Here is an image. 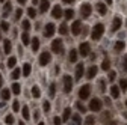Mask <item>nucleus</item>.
Returning a JSON list of instances; mask_svg holds the SVG:
<instances>
[{
	"mask_svg": "<svg viewBox=\"0 0 127 125\" xmlns=\"http://www.w3.org/2000/svg\"><path fill=\"white\" fill-rule=\"evenodd\" d=\"M103 33H104V26H103L101 23H98V24H95V26L92 27V33H91V36H92L94 41H98V39H101Z\"/></svg>",
	"mask_w": 127,
	"mask_h": 125,
	"instance_id": "obj_1",
	"label": "nucleus"
},
{
	"mask_svg": "<svg viewBox=\"0 0 127 125\" xmlns=\"http://www.w3.org/2000/svg\"><path fill=\"white\" fill-rule=\"evenodd\" d=\"M101 105H103L101 100L92 98V100L89 101V110H91V112H100V110H101Z\"/></svg>",
	"mask_w": 127,
	"mask_h": 125,
	"instance_id": "obj_2",
	"label": "nucleus"
},
{
	"mask_svg": "<svg viewBox=\"0 0 127 125\" xmlns=\"http://www.w3.org/2000/svg\"><path fill=\"white\" fill-rule=\"evenodd\" d=\"M52 50H53L55 53H58V54H62V53H64V44H62L61 39H55V41L52 42Z\"/></svg>",
	"mask_w": 127,
	"mask_h": 125,
	"instance_id": "obj_3",
	"label": "nucleus"
},
{
	"mask_svg": "<svg viewBox=\"0 0 127 125\" xmlns=\"http://www.w3.org/2000/svg\"><path fill=\"white\" fill-rule=\"evenodd\" d=\"M89 93H91V86L89 84H83L80 87V90H79V98H80V100H86L89 97Z\"/></svg>",
	"mask_w": 127,
	"mask_h": 125,
	"instance_id": "obj_4",
	"label": "nucleus"
},
{
	"mask_svg": "<svg viewBox=\"0 0 127 125\" xmlns=\"http://www.w3.org/2000/svg\"><path fill=\"white\" fill-rule=\"evenodd\" d=\"M50 60H52V54H50L49 51L41 53V56H39V63H41V66L49 65V63H50Z\"/></svg>",
	"mask_w": 127,
	"mask_h": 125,
	"instance_id": "obj_5",
	"label": "nucleus"
},
{
	"mask_svg": "<svg viewBox=\"0 0 127 125\" xmlns=\"http://www.w3.org/2000/svg\"><path fill=\"white\" fill-rule=\"evenodd\" d=\"M73 89V80H71V75H64V90L67 93H70Z\"/></svg>",
	"mask_w": 127,
	"mask_h": 125,
	"instance_id": "obj_6",
	"label": "nucleus"
},
{
	"mask_svg": "<svg viewBox=\"0 0 127 125\" xmlns=\"http://www.w3.org/2000/svg\"><path fill=\"white\" fill-rule=\"evenodd\" d=\"M91 11H92L91 5H89L88 2H86V3H83V5H82V8H80V14H82V17H83V18H89Z\"/></svg>",
	"mask_w": 127,
	"mask_h": 125,
	"instance_id": "obj_7",
	"label": "nucleus"
},
{
	"mask_svg": "<svg viewBox=\"0 0 127 125\" xmlns=\"http://www.w3.org/2000/svg\"><path fill=\"white\" fill-rule=\"evenodd\" d=\"M79 53H80L83 57H86V56L91 53V47H89V44H88V42H82L80 47H79Z\"/></svg>",
	"mask_w": 127,
	"mask_h": 125,
	"instance_id": "obj_8",
	"label": "nucleus"
},
{
	"mask_svg": "<svg viewBox=\"0 0 127 125\" xmlns=\"http://www.w3.org/2000/svg\"><path fill=\"white\" fill-rule=\"evenodd\" d=\"M82 23L79 21V20H76L74 23H73V26H71V32L74 33V35H79V33H82Z\"/></svg>",
	"mask_w": 127,
	"mask_h": 125,
	"instance_id": "obj_9",
	"label": "nucleus"
},
{
	"mask_svg": "<svg viewBox=\"0 0 127 125\" xmlns=\"http://www.w3.org/2000/svg\"><path fill=\"white\" fill-rule=\"evenodd\" d=\"M53 33H55V24L49 23V24L45 26V30H44V36H45V38H50V36H53Z\"/></svg>",
	"mask_w": 127,
	"mask_h": 125,
	"instance_id": "obj_10",
	"label": "nucleus"
},
{
	"mask_svg": "<svg viewBox=\"0 0 127 125\" xmlns=\"http://www.w3.org/2000/svg\"><path fill=\"white\" fill-rule=\"evenodd\" d=\"M121 24H123L121 17H115L114 21H112V32H118V30L121 29Z\"/></svg>",
	"mask_w": 127,
	"mask_h": 125,
	"instance_id": "obj_11",
	"label": "nucleus"
},
{
	"mask_svg": "<svg viewBox=\"0 0 127 125\" xmlns=\"http://www.w3.org/2000/svg\"><path fill=\"white\" fill-rule=\"evenodd\" d=\"M83 72H85L83 63H79V65L76 66V80H80L82 77H83Z\"/></svg>",
	"mask_w": 127,
	"mask_h": 125,
	"instance_id": "obj_12",
	"label": "nucleus"
},
{
	"mask_svg": "<svg viewBox=\"0 0 127 125\" xmlns=\"http://www.w3.org/2000/svg\"><path fill=\"white\" fill-rule=\"evenodd\" d=\"M120 93H121L120 86H112L110 87V95H112V98H120Z\"/></svg>",
	"mask_w": 127,
	"mask_h": 125,
	"instance_id": "obj_13",
	"label": "nucleus"
},
{
	"mask_svg": "<svg viewBox=\"0 0 127 125\" xmlns=\"http://www.w3.org/2000/svg\"><path fill=\"white\" fill-rule=\"evenodd\" d=\"M52 15H53V18H61V17H62V9H61V6H59V5L53 8Z\"/></svg>",
	"mask_w": 127,
	"mask_h": 125,
	"instance_id": "obj_14",
	"label": "nucleus"
},
{
	"mask_svg": "<svg viewBox=\"0 0 127 125\" xmlns=\"http://www.w3.org/2000/svg\"><path fill=\"white\" fill-rule=\"evenodd\" d=\"M124 47H126L124 41H117V42H115V47H114V48H115V51H117V53H121V51L124 50Z\"/></svg>",
	"mask_w": 127,
	"mask_h": 125,
	"instance_id": "obj_15",
	"label": "nucleus"
},
{
	"mask_svg": "<svg viewBox=\"0 0 127 125\" xmlns=\"http://www.w3.org/2000/svg\"><path fill=\"white\" fill-rule=\"evenodd\" d=\"M95 6H97V11H98L101 15H104V14L107 12V8H106V5H104V3H101V2H100V3H97Z\"/></svg>",
	"mask_w": 127,
	"mask_h": 125,
	"instance_id": "obj_16",
	"label": "nucleus"
},
{
	"mask_svg": "<svg viewBox=\"0 0 127 125\" xmlns=\"http://www.w3.org/2000/svg\"><path fill=\"white\" fill-rule=\"evenodd\" d=\"M50 8V3H49V0H41V6H39V9H41V12H45L47 9Z\"/></svg>",
	"mask_w": 127,
	"mask_h": 125,
	"instance_id": "obj_17",
	"label": "nucleus"
},
{
	"mask_svg": "<svg viewBox=\"0 0 127 125\" xmlns=\"http://www.w3.org/2000/svg\"><path fill=\"white\" fill-rule=\"evenodd\" d=\"M95 75H97V66H91L88 69V79H94Z\"/></svg>",
	"mask_w": 127,
	"mask_h": 125,
	"instance_id": "obj_18",
	"label": "nucleus"
},
{
	"mask_svg": "<svg viewBox=\"0 0 127 125\" xmlns=\"http://www.w3.org/2000/svg\"><path fill=\"white\" fill-rule=\"evenodd\" d=\"M70 125H82L80 116H79V115H74V116H73V119H71V122H70Z\"/></svg>",
	"mask_w": 127,
	"mask_h": 125,
	"instance_id": "obj_19",
	"label": "nucleus"
},
{
	"mask_svg": "<svg viewBox=\"0 0 127 125\" xmlns=\"http://www.w3.org/2000/svg\"><path fill=\"white\" fill-rule=\"evenodd\" d=\"M70 116H71V108H68V107H67L65 110H64V115H62V121H65V122H67V121L70 119Z\"/></svg>",
	"mask_w": 127,
	"mask_h": 125,
	"instance_id": "obj_20",
	"label": "nucleus"
},
{
	"mask_svg": "<svg viewBox=\"0 0 127 125\" xmlns=\"http://www.w3.org/2000/svg\"><path fill=\"white\" fill-rule=\"evenodd\" d=\"M11 90H12V93L18 95V93L21 92V87H20V84H18V83H14V84H12V87H11Z\"/></svg>",
	"mask_w": 127,
	"mask_h": 125,
	"instance_id": "obj_21",
	"label": "nucleus"
},
{
	"mask_svg": "<svg viewBox=\"0 0 127 125\" xmlns=\"http://www.w3.org/2000/svg\"><path fill=\"white\" fill-rule=\"evenodd\" d=\"M38 48H39V39L38 38H33V39H32V50L36 51Z\"/></svg>",
	"mask_w": 127,
	"mask_h": 125,
	"instance_id": "obj_22",
	"label": "nucleus"
},
{
	"mask_svg": "<svg viewBox=\"0 0 127 125\" xmlns=\"http://www.w3.org/2000/svg\"><path fill=\"white\" fill-rule=\"evenodd\" d=\"M2 98H3L5 101H8V100L11 98V90H9V89H3V90H2Z\"/></svg>",
	"mask_w": 127,
	"mask_h": 125,
	"instance_id": "obj_23",
	"label": "nucleus"
},
{
	"mask_svg": "<svg viewBox=\"0 0 127 125\" xmlns=\"http://www.w3.org/2000/svg\"><path fill=\"white\" fill-rule=\"evenodd\" d=\"M29 74H30V63H24L23 65V75L29 77Z\"/></svg>",
	"mask_w": 127,
	"mask_h": 125,
	"instance_id": "obj_24",
	"label": "nucleus"
},
{
	"mask_svg": "<svg viewBox=\"0 0 127 125\" xmlns=\"http://www.w3.org/2000/svg\"><path fill=\"white\" fill-rule=\"evenodd\" d=\"M11 48H12V45H11V39H5V53L9 54L11 53Z\"/></svg>",
	"mask_w": 127,
	"mask_h": 125,
	"instance_id": "obj_25",
	"label": "nucleus"
},
{
	"mask_svg": "<svg viewBox=\"0 0 127 125\" xmlns=\"http://www.w3.org/2000/svg\"><path fill=\"white\" fill-rule=\"evenodd\" d=\"M109 68H110V60L106 57V59L103 60V63H101V69H103V71H107Z\"/></svg>",
	"mask_w": 127,
	"mask_h": 125,
	"instance_id": "obj_26",
	"label": "nucleus"
},
{
	"mask_svg": "<svg viewBox=\"0 0 127 125\" xmlns=\"http://www.w3.org/2000/svg\"><path fill=\"white\" fill-rule=\"evenodd\" d=\"M15 63H17V59L11 56V57L8 59V63H6V65H8V68L11 69V68H14V66H15Z\"/></svg>",
	"mask_w": 127,
	"mask_h": 125,
	"instance_id": "obj_27",
	"label": "nucleus"
},
{
	"mask_svg": "<svg viewBox=\"0 0 127 125\" xmlns=\"http://www.w3.org/2000/svg\"><path fill=\"white\" fill-rule=\"evenodd\" d=\"M120 89H121L123 92L127 90V79H121V80H120Z\"/></svg>",
	"mask_w": 127,
	"mask_h": 125,
	"instance_id": "obj_28",
	"label": "nucleus"
},
{
	"mask_svg": "<svg viewBox=\"0 0 127 125\" xmlns=\"http://www.w3.org/2000/svg\"><path fill=\"white\" fill-rule=\"evenodd\" d=\"M32 95H33L35 98H39L41 90H39V87H38V86H33V87H32Z\"/></svg>",
	"mask_w": 127,
	"mask_h": 125,
	"instance_id": "obj_29",
	"label": "nucleus"
},
{
	"mask_svg": "<svg viewBox=\"0 0 127 125\" xmlns=\"http://www.w3.org/2000/svg\"><path fill=\"white\" fill-rule=\"evenodd\" d=\"M64 15H65L67 20H71V18L74 17V11H73V9H67L65 12H64Z\"/></svg>",
	"mask_w": 127,
	"mask_h": 125,
	"instance_id": "obj_30",
	"label": "nucleus"
},
{
	"mask_svg": "<svg viewBox=\"0 0 127 125\" xmlns=\"http://www.w3.org/2000/svg\"><path fill=\"white\" fill-rule=\"evenodd\" d=\"M21 41H23V45H27V44L30 42V38H29L27 32H24V33L21 35Z\"/></svg>",
	"mask_w": 127,
	"mask_h": 125,
	"instance_id": "obj_31",
	"label": "nucleus"
},
{
	"mask_svg": "<svg viewBox=\"0 0 127 125\" xmlns=\"http://www.w3.org/2000/svg\"><path fill=\"white\" fill-rule=\"evenodd\" d=\"M59 33H61V35H67V33H68V27H67V24H61V27H59Z\"/></svg>",
	"mask_w": 127,
	"mask_h": 125,
	"instance_id": "obj_32",
	"label": "nucleus"
},
{
	"mask_svg": "<svg viewBox=\"0 0 127 125\" xmlns=\"http://www.w3.org/2000/svg\"><path fill=\"white\" fill-rule=\"evenodd\" d=\"M94 122H95V118H94V116H86L83 125H94Z\"/></svg>",
	"mask_w": 127,
	"mask_h": 125,
	"instance_id": "obj_33",
	"label": "nucleus"
},
{
	"mask_svg": "<svg viewBox=\"0 0 127 125\" xmlns=\"http://www.w3.org/2000/svg\"><path fill=\"white\" fill-rule=\"evenodd\" d=\"M77 59V50H71L70 51V62H76Z\"/></svg>",
	"mask_w": 127,
	"mask_h": 125,
	"instance_id": "obj_34",
	"label": "nucleus"
},
{
	"mask_svg": "<svg viewBox=\"0 0 127 125\" xmlns=\"http://www.w3.org/2000/svg\"><path fill=\"white\" fill-rule=\"evenodd\" d=\"M21 115H23V118H24V119H29V107H27V105H24V107H23Z\"/></svg>",
	"mask_w": 127,
	"mask_h": 125,
	"instance_id": "obj_35",
	"label": "nucleus"
},
{
	"mask_svg": "<svg viewBox=\"0 0 127 125\" xmlns=\"http://www.w3.org/2000/svg\"><path fill=\"white\" fill-rule=\"evenodd\" d=\"M117 79V72L115 71H109V75H107V80L109 82H114Z\"/></svg>",
	"mask_w": 127,
	"mask_h": 125,
	"instance_id": "obj_36",
	"label": "nucleus"
},
{
	"mask_svg": "<svg viewBox=\"0 0 127 125\" xmlns=\"http://www.w3.org/2000/svg\"><path fill=\"white\" fill-rule=\"evenodd\" d=\"M20 74H21V71H20V69H14V71H12V74H11V77H12L14 80H17L18 77H20Z\"/></svg>",
	"mask_w": 127,
	"mask_h": 125,
	"instance_id": "obj_37",
	"label": "nucleus"
},
{
	"mask_svg": "<svg viewBox=\"0 0 127 125\" xmlns=\"http://www.w3.org/2000/svg\"><path fill=\"white\" fill-rule=\"evenodd\" d=\"M11 9H12L11 3H6V5H5V9H3V15H5V17H8V14H9Z\"/></svg>",
	"mask_w": 127,
	"mask_h": 125,
	"instance_id": "obj_38",
	"label": "nucleus"
},
{
	"mask_svg": "<svg viewBox=\"0 0 127 125\" xmlns=\"http://www.w3.org/2000/svg\"><path fill=\"white\" fill-rule=\"evenodd\" d=\"M27 14H29L30 18H35V17H36V11H35L33 8H29V9H27Z\"/></svg>",
	"mask_w": 127,
	"mask_h": 125,
	"instance_id": "obj_39",
	"label": "nucleus"
},
{
	"mask_svg": "<svg viewBox=\"0 0 127 125\" xmlns=\"http://www.w3.org/2000/svg\"><path fill=\"white\" fill-rule=\"evenodd\" d=\"M5 122H6L8 125H12V124H14V116H12V115H8V116L5 118Z\"/></svg>",
	"mask_w": 127,
	"mask_h": 125,
	"instance_id": "obj_40",
	"label": "nucleus"
},
{
	"mask_svg": "<svg viewBox=\"0 0 127 125\" xmlns=\"http://www.w3.org/2000/svg\"><path fill=\"white\" fill-rule=\"evenodd\" d=\"M12 110H14V112H18V110H20V103H18V101H14V103H12Z\"/></svg>",
	"mask_w": 127,
	"mask_h": 125,
	"instance_id": "obj_41",
	"label": "nucleus"
},
{
	"mask_svg": "<svg viewBox=\"0 0 127 125\" xmlns=\"http://www.w3.org/2000/svg\"><path fill=\"white\" fill-rule=\"evenodd\" d=\"M0 29H2V30H5V32H8V30H9V24H8L6 21H3L2 24H0Z\"/></svg>",
	"mask_w": 127,
	"mask_h": 125,
	"instance_id": "obj_42",
	"label": "nucleus"
},
{
	"mask_svg": "<svg viewBox=\"0 0 127 125\" xmlns=\"http://www.w3.org/2000/svg\"><path fill=\"white\" fill-rule=\"evenodd\" d=\"M55 92H56V84L52 83L50 84V97H55Z\"/></svg>",
	"mask_w": 127,
	"mask_h": 125,
	"instance_id": "obj_43",
	"label": "nucleus"
},
{
	"mask_svg": "<svg viewBox=\"0 0 127 125\" xmlns=\"http://www.w3.org/2000/svg\"><path fill=\"white\" fill-rule=\"evenodd\" d=\"M23 29L26 30V32H27V30L30 29V23H29L27 20H23Z\"/></svg>",
	"mask_w": 127,
	"mask_h": 125,
	"instance_id": "obj_44",
	"label": "nucleus"
},
{
	"mask_svg": "<svg viewBox=\"0 0 127 125\" xmlns=\"http://www.w3.org/2000/svg\"><path fill=\"white\" fill-rule=\"evenodd\" d=\"M98 86H100V92H106V84H104V80H100Z\"/></svg>",
	"mask_w": 127,
	"mask_h": 125,
	"instance_id": "obj_45",
	"label": "nucleus"
},
{
	"mask_svg": "<svg viewBox=\"0 0 127 125\" xmlns=\"http://www.w3.org/2000/svg\"><path fill=\"white\" fill-rule=\"evenodd\" d=\"M77 108H79V110H80L82 113H85V112H86V107H85L82 103H77Z\"/></svg>",
	"mask_w": 127,
	"mask_h": 125,
	"instance_id": "obj_46",
	"label": "nucleus"
},
{
	"mask_svg": "<svg viewBox=\"0 0 127 125\" xmlns=\"http://www.w3.org/2000/svg\"><path fill=\"white\" fill-rule=\"evenodd\" d=\"M21 15H23V9H17V12H15V20H20Z\"/></svg>",
	"mask_w": 127,
	"mask_h": 125,
	"instance_id": "obj_47",
	"label": "nucleus"
},
{
	"mask_svg": "<svg viewBox=\"0 0 127 125\" xmlns=\"http://www.w3.org/2000/svg\"><path fill=\"white\" fill-rule=\"evenodd\" d=\"M123 69L127 72V56H124V59H123Z\"/></svg>",
	"mask_w": 127,
	"mask_h": 125,
	"instance_id": "obj_48",
	"label": "nucleus"
},
{
	"mask_svg": "<svg viewBox=\"0 0 127 125\" xmlns=\"http://www.w3.org/2000/svg\"><path fill=\"white\" fill-rule=\"evenodd\" d=\"M44 110H45V112H49V110H50V103H49V101H45V103H44Z\"/></svg>",
	"mask_w": 127,
	"mask_h": 125,
	"instance_id": "obj_49",
	"label": "nucleus"
},
{
	"mask_svg": "<svg viewBox=\"0 0 127 125\" xmlns=\"http://www.w3.org/2000/svg\"><path fill=\"white\" fill-rule=\"evenodd\" d=\"M53 121H55V125H62V119H59L58 116H56V118H55Z\"/></svg>",
	"mask_w": 127,
	"mask_h": 125,
	"instance_id": "obj_50",
	"label": "nucleus"
},
{
	"mask_svg": "<svg viewBox=\"0 0 127 125\" xmlns=\"http://www.w3.org/2000/svg\"><path fill=\"white\" fill-rule=\"evenodd\" d=\"M88 29H89V27H86V26L83 27V30H82V33H83V36H86V35H88Z\"/></svg>",
	"mask_w": 127,
	"mask_h": 125,
	"instance_id": "obj_51",
	"label": "nucleus"
},
{
	"mask_svg": "<svg viewBox=\"0 0 127 125\" xmlns=\"http://www.w3.org/2000/svg\"><path fill=\"white\" fill-rule=\"evenodd\" d=\"M106 125H117V122H115V121H112V122H107Z\"/></svg>",
	"mask_w": 127,
	"mask_h": 125,
	"instance_id": "obj_52",
	"label": "nucleus"
},
{
	"mask_svg": "<svg viewBox=\"0 0 127 125\" xmlns=\"http://www.w3.org/2000/svg\"><path fill=\"white\" fill-rule=\"evenodd\" d=\"M104 103H106L107 105H110V100H109V98H106V100H104Z\"/></svg>",
	"mask_w": 127,
	"mask_h": 125,
	"instance_id": "obj_53",
	"label": "nucleus"
},
{
	"mask_svg": "<svg viewBox=\"0 0 127 125\" xmlns=\"http://www.w3.org/2000/svg\"><path fill=\"white\" fill-rule=\"evenodd\" d=\"M2 84H3V79H2V74H0V87H2Z\"/></svg>",
	"mask_w": 127,
	"mask_h": 125,
	"instance_id": "obj_54",
	"label": "nucleus"
},
{
	"mask_svg": "<svg viewBox=\"0 0 127 125\" xmlns=\"http://www.w3.org/2000/svg\"><path fill=\"white\" fill-rule=\"evenodd\" d=\"M106 3H107V5H112V3H114V0H106Z\"/></svg>",
	"mask_w": 127,
	"mask_h": 125,
	"instance_id": "obj_55",
	"label": "nucleus"
},
{
	"mask_svg": "<svg viewBox=\"0 0 127 125\" xmlns=\"http://www.w3.org/2000/svg\"><path fill=\"white\" fill-rule=\"evenodd\" d=\"M64 2H65V3H73L74 0H64Z\"/></svg>",
	"mask_w": 127,
	"mask_h": 125,
	"instance_id": "obj_56",
	"label": "nucleus"
},
{
	"mask_svg": "<svg viewBox=\"0 0 127 125\" xmlns=\"http://www.w3.org/2000/svg\"><path fill=\"white\" fill-rule=\"evenodd\" d=\"M32 5H38V0H32Z\"/></svg>",
	"mask_w": 127,
	"mask_h": 125,
	"instance_id": "obj_57",
	"label": "nucleus"
},
{
	"mask_svg": "<svg viewBox=\"0 0 127 125\" xmlns=\"http://www.w3.org/2000/svg\"><path fill=\"white\" fill-rule=\"evenodd\" d=\"M18 3H21V5H24V3H26V0H18Z\"/></svg>",
	"mask_w": 127,
	"mask_h": 125,
	"instance_id": "obj_58",
	"label": "nucleus"
},
{
	"mask_svg": "<svg viewBox=\"0 0 127 125\" xmlns=\"http://www.w3.org/2000/svg\"><path fill=\"white\" fill-rule=\"evenodd\" d=\"M18 125H26V124H24L23 121H20V122H18Z\"/></svg>",
	"mask_w": 127,
	"mask_h": 125,
	"instance_id": "obj_59",
	"label": "nucleus"
},
{
	"mask_svg": "<svg viewBox=\"0 0 127 125\" xmlns=\"http://www.w3.org/2000/svg\"><path fill=\"white\" fill-rule=\"evenodd\" d=\"M38 125H45V124H44V122H39V124H38Z\"/></svg>",
	"mask_w": 127,
	"mask_h": 125,
	"instance_id": "obj_60",
	"label": "nucleus"
},
{
	"mask_svg": "<svg viewBox=\"0 0 127 125\" xmlns=\"http://www.w3.org/2000/svg\"><path fill=\"white\" fill-rule=\"evenodd\" d=\"M0 39H2V33H0Z\"/></svg>",
	"mask_w": 127,
	"mask_h": 125,
	"instance_id": "obj_61",
	"label": "nucleus"
},
{
	"mask_svg": "<svg viewBox=\"0 0 127 125\" xmlns=\"http://www.w3.org/2000/svg\"><path fill=\"white\" fill-rule=\"evenodd\" d=\"M0 2H5V0H0Z\"/></svg>",
	"mask_w": 127,
	"mask_h": 125,
	"instance_id": "obj_62",
	"label": "nucleus"
},
{
	"mask_svg": "<svg viewBox=\"0 0 127 125\" xmlns=\"http://www.w3.org/2000/svg\"><path fill=\"white\" fill-rule=\"evenodd\" d=\"M126 105H127V101H126Z\"/></svg>",
	"mask_w": 127,
	"mask_h": 125,
	"instance_id": "obj_63",
	"label": "nucleus"
}]
</instances>
